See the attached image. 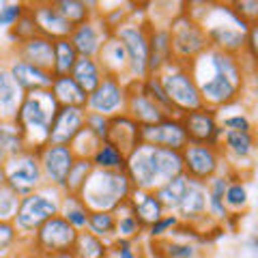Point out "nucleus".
I'll list each match as a JSON object with an SVG mask.
<instances>
[{
  "mask_svg": "<svg viewBox=\"0 0 258 258\" xmlns=\"http://www.w3.org/2000/svg\"><path fill=\"white\" fill-rule=\"evenodd\" d=\"M189 69L198 84L203 106L211 110H222L241 101L247 88V78H254L241 56L215 50L200 54L196 60L189 62Z\"/></svg>",
  "mask_w": 258,
  "mask_h": 258,
  "instance_id": "obj_1",
  "label": "nucleus"
},
{
  "mask_svg": "<svg viewBox=\"0 0 258 258\" xmlns=\"http://www.w3.org/2000/svg\"><path fill=\"white\" fill-rule=\"evenodd\" d=\"M125 174L132 181L134 189L155 191L161 183H166L176 174H183L181 153L157 149V147H151V144L140 142L127 155Z\"/></svg>",
  "mask_w": 258,
  "mask_h": 258,
  "instance_id": "obj_2",
  "label": "nucleus"
},
{
  "mask_svg": "<svg viewBox=\"0 0 258 258\" xmlns=\"http://www.w3.org/2000/svg\"><path fill=\"white\" fill-rule=\"evenodd\" d=\"M203 7L205 15H198L194 20H198V24L203 26L209 50L230 56H243L245 39L252 26L232 11L230 3H203Z\"/></svg>",
  "mask_w": 258,
  "mask_h": 258,
  "instance_id": "obj_3",
  "label": "nucleus"
},
{
  "mask_svg": "<svg viewBox=\"0 0 258 258\" xmlns=\"http://www.w3.org/2000/svg\"><path fill=\"white\" fill-rule=\"evenodd\" d=\"M56 110H58V103H56L50 91H37L24 95L13 123L18 125L20 134L24 136L26 149L39 151L47 144V134H50V125Z\"/></svg>",
  "mask_w": 258,
  "mask_h": 258,
  "instance_id": "obj_4",
  "label": "nucleus"
},
{
  "mask_svg": "<svg viewBox=\"0 0 258 258\" xmlns=\"http://www.w3.org/2000/svg\"><path fill=\"white\" fill-rule=\"evenodd\" d=\"M134 191L125 170H93L80 191V200L88 211H112L125 205Z\"/></svg>",
  "mask_w": 258,
  "mask_h": 258,
  "instance_id": "obj_5",
  "label": "nucleus"
},
{
  "mask_svg": "<svg viewBox=\"0 0 258 258\" xmlns=\"http://www.w3.org/2000/svg\"><path fill=\"white\" fill-rule=\"evenodd\" d=\"M60 196H62L60 189L52 187V185H43L37 191L20 198L18 211H15V217L11 224L15 226L22 241H30L39 226L47 222L50 217L58 215Z\"/></svg>",
  "mask_w": 258,
  "mask_h": 258,
  "instance_id": "obj_6",
  "label": "nucleus"
},
{
  "mask_svg": "<svg viewBox=\"0 0 258 258\" xmlns=\"http://www.w3.org/2000/svg\"><path fill=\"white\" fill-rule=\"evenodd\" d=\"M159 84L164 88L166 97L170 99L172 108L176 112V116H183L191 110L203 108V99H200L198 84L191 76L189 64L185 62H170L168 67L159 71Z\"/></svg>",
  "mask_w": 258,
  "mask_h": 258,
  "instance_id": "obj_7",
  "label": "nucleus"
},
{
  "mask_svg": "<svg viewBox=\"0 0 258 258\" xmlns=\"http://www.w3.org/2000/svg\"><path fill=\"white\" fill-rule=\"evenodd\" d=\"M168 32H170V43H172V56L176 62L189 64L196 60L200 54L209 50L207 35L198 20H194L187 13V9H181L174 18L168 22Z\"/></svg>",
  "mask_w": 258,
  "mask_h": 258,
  "instance_id": "obj_8",
  "label": "nucleus"
},
{
  "mask_svg": "<svg viewBox=\"0 0 258 258\" xmlns=\"http://www.w3.org/2000/svg\"><path fill=\"white\" fill-rule=\"evenodd\" d=\"M112 37L125 47L129 60V82L132 80H144L149 76V18L147 20H127L118 26Z\"/></svg>",
  "mask_w": 258,
  "mask_h": 258,
  "instance_id": "obj_9",
  "label": "nucleus"
},
{
  "mask_svg": "<svg viewBox=\"0 0 258 258\" xmlns=\"http://www.w3.org/2000/svg\"><path fill=\"white\" fill-rule=\"evenodd\" d=\"M5 174H7V187L13 189L20 198L43 187V172L39 164V155L32 149H24L18 155H13L5 161Z\"/></svg>",
  "mask_w": 258,
  "mask_h": 258,
  "instance_id": "obj_10",
  "label": "nucleus"
},
{
  "mask_svg": "<svg viewBox=\"0 0 258 258\" xmlns=\"http://www.w3.org/2000/svg\"><path fill=\"white\" fill-rule=\"evenodd\" d=\"M183 174L189 181L209 183L215 174L228 170L220 147H207V144H187L181 151Z\"/></svg>",
  "mask_w": 258,
  "mask_h": 258,
  "instance_id": "obj_11",
  "label": "nucleus"
},
{
  "mask_svg": "<svg viewBox=\"0 0 258 258\" xmlns=\"http://www.w3.org/2000/svg\"><path fill=\"white\" fill-rule=\"evenodd\" d=\"M78 239V230L69 222H64L60 215L50 217L37 228V232L30 239V245L37 254H58L71 252Z\"/></svg>",
  "mask_w": 258,
  "mask_h": 258,
  "instance_id": "obj_12",
  "label": "nucleus"
},
{
  "mask_svg": "<svg viewBox=\"0 0 258 258\" xmlns=\"http://www.w3.org/2000/svg\"><path fill=\"white\" fill-rule=\"evenodd\" d=\"M125 101H127V82L114 76H106L101 80V84L88 95L86 112L112 118L125 112Z\"/></svg>",
  "mask_w": 258,
  "mask_h": 258,
  "instance_id": "obj_13",
  "label": "nucleus"
},
{
  "mask_svg": "<svg viewBox=\"0 0 258 258\" xmlns=\"http://www.w3.org/2000/svg\"><path fill=\"white\" fill-rule=\"evenodd\" d=\"M181 125L187 136V144H207V147H220L224 129L217 120V110L198 108L181 116Z\"/></svg>",
  "mask_w": 258,
  "mask_h": 258,
  "instance_id": "obj_14",
  "label": "nucleus"
},
{
  "mask_svg": "<svg viewBox=\"0 0 258 258\" xmlns=\"http://www.w3.org/2000/svg\"><path fill=\"white\" fill-rule=\"evenodd\" d=\"M37 155H39V164H41L45 185H52V187L62 191L64 179H67L71 166L76 161L71 147H64V144H45V147L37 151Z\"/></svg>",
  "mask_w": 258,
  "mask_h": 258,
  "instance_id": "obj_15",
  "label": "nucleus"
},
{
  "mask_svg": "<svg viewBox=\"0 0 258 258\" xmlns=\"http://www.w3.org/2000/svg\"><path fill=\"white\" fill-rule=\"evenodd\" d=\"M112 37V32L103 24L101 15L95 13L91 20H86L84 24H80L71 30L69 43L74 45V50L78 52L80 58H97V54L103 47V43Z\"/></svg>",
  "mask_w": 258,
  "mask_h": 258,
  "instance_id": "obj_16",
  "label": "nucleus"
},
{
  "mask_svg": "<svg viewBox=\"0 0 258 258\" xmlns=\"http://www.w3.org/2000/svg\"><path fill=\"white\" fill-rule=\"evenodd\" d=\"M140 140L144 144H151V147L179 151V153L187 147V136H185V129L179 116H166L155 125L140 127Z\"/></svg>",
  "mask_w": 258,
  "mask_h": 258,
  "instance_id": "obj_17",
  "label": "nucleus"
},
{
  "mask_svg": "<svg viewBox=\"0 0 258 258\" xmlns=\"http://www.w3.org/2000/svg\"><path fill=\"white\" fill-rule=\"evenodd\" d=\"M28 15L35 22L37 35H41L50 41H58V39H69L74 26L56 11L52 0L45 3H28Z\"/></svg>",
  "mask_w": 258,
  "mask_h": 258,
  "instance_id": "obj_18",
  "label": "nucleus"
},
{
  "mask_svg": "<svg viewBox=\"0 0 258 258\" xmlns=\"http://www.w3.org/2000/svg\"><path fill=\"white\" fill-rule=\"evenodd\" d=\"M174 215L179 217V222L185 226H191L194 230H200L203 224L215 226L207 215V185L198 181L187 183V191L181 200L179 209L174 211Z\"/></svg>",
  "mask_w": 258,
  "mask_h": 258,
  "instance_id": "obj_19",
  "label": "nucleus"
},
{
  "mask_svg": "<svg viewBox=\"0 0 258 258\" xmlns=\"http://www.w3.org/2000/svg\"><path fill=\"white\" fill-rule=\"evenodd\" d=\"M125 114L129 118H134L140 127L155 125V123H159V120L166 118V112L144 95L142 86H140V80H132V82H127Z\"/></svg>",
  "mask_w": 258,
  "mask_h": 258,
  "instance_id": "obj_20",
  "label": "nucleus"
},
{
  "mask_svg": "<svg viewBox=\"0 0 258 258\" xmlns=\"http://www.w3.org/2000/svg\"><path fill=\"white\" fill-rule=\"evenodd\" d=\"M84 118H86V110L82 108L58 106L52 118L50 134H47V144H64V147H69L76 136L82 132Z\"/></svg>",
  "mask_w": 258,
  "mask_h": 258,
  "instance_id": "obj_21",
  "label": "nucleus"
},
{
  "mask_svg": "<svg viewBox=\"0 0 258 258\" xmlns=\"http://www.w3.org/2000/svg\"><path fill=\"white\" fill-rule=\"evenodd\" d=\"M5 67L9 69V74L13 78V82L20 86V91L26 93H37V91H50L52 86V74L35 67L26 60L15 58L13 54H9V60H5Z\"/></svg>",
  "mask_w": 258,
  "mask_h": 258,
  "instance_id": "obj_22",
  "label": "nucleus"
},
{
  "mask_svg": "<svg viewBox=\"0 0 258 258\" xmlns=\"http://www.w3.org/2000/svg\"><path fill=\"white\" fill-rule=\"evenodd\" d=\"M11 54L20 60H26L35 67L47 71L52 74V67H54V41L45 39L41 35H35L30 39H24L20 43H13L11 47Z\"/></svg>",
  "mask_w": 258,
  "mask_h": 258,
  "instance_id": "obj_23",
  "label": "nucleus"
},
{
  "mask_svg": "<svg viewBox=\"0 0 258 258\" xmlns=\"http://www.w3.org/2000/svg\"><path fill=\"white\" fill-rule=\"evenodd\" d=\"M170 62H174V56L168 26L149 22V76H159V71Z\"/></svg>",
  "mask_w": 258,
  "mask_h": 258,
  "instance_id": "obj_24",
  "label": "nucleus"
},
{
  "mask_svg": "<svg viewBox=\"0 0 258 258\" xmlns=\"http://www.w3.org/2000/svg\"><path fill=\"white\" fill-rule=\"evenodd\" d=\"M220 149L226 164L232 166L235 161H247L252 166L256 155V132H224Z\"/></svg>",
  "mask_w": 258,
  "mask_h": 258,
  "instance_id": "obj_25",
  "label": "nucleus"
},
{
  "mask_svg": "<svg viewBox=\"0 0 258 258\" xmlns=\"http://www.w3.org/2000/svg\"><path fill=\"white\" fill-rule=\"evenodd\" d=\"M106 142H110L112 147H116L118 151H123L125 155H129V153L142 142L140 140V125L136 123L134 118H129L125 112L118 116H112L110 125H108Z\"/></svg>",
  "mask_w": 258,
  "mask_h": 258,
  "instance_id": "obj_26",
  "label": "nucleus"
},
{
  "mask_svg": "<svg viewBox=\"0 0 258 258\" xmlns=\"http://www.w3.org/2000/svg\"><path fill=\"white\" fill-rule=\"evenodd\" d=\"M127 205H129V209H132V213L136 215V220L142 224L144 230L166 215L164 207H161V203L155 196V191L134 189L132 196H129V200H127Z\"/></svg>",
  "mask_w": 258,
  "mask_h": 258,
  "instance_id": "obj_27",
  "label": "nucleus"
},
{
  "mask_svg": "<svg viewBox=\"0 0 258 258\" xmlns=\"http://www.w3.org/2000/svg\"><path fill=\"white\" fill-rule=\"evenodd\" d=\"M97 62L101 64L103 74L106 76H114L118 80H123V82H129V60H127V52L125 47L120 45L114 37H110L103 47L97 54Z\"/></svg>",
  "mask_w": 258,
  "mask_h": 258,
  "instance_id": "obj_28",
  "label": "nucleus"
},
{
  "mask_svg": "<svg viewBox=\"0 0 258 258\" xmlns=\"http://www.w3.org/2000/svg\"><path fill=\"white\" fill-rule=\"evenodd\" d=\"M22 99H24V93L13 82L5 62H0V120H13L15 114H18Z\"/></svg>",
  "mask_w": 258,
  "mask_h": 258,
  "instance_id": "obj_29",
  "label": "nucleus"
},
{
  "mask_svg": "<svg viewBox=\"0 0 258 258\" xmlns=\"http://www.w3.org/2000/svg\"><path fill=\"white\" fill-rule=\"evenodd\" d=\"M50 93L56 99L58 106H67V108H82L86 110V99L88 95L80 88L71 76H60V78H52V86Z\"/></svg>",
  "mask_w": 258,
  "mask_h": 258,
  "instance_id": "obj_30",
  "label": "nucleus"
},
{
  "mask_svg": "<svg viewBox=\"0 0 258 258\" xmlns=\"http://www.w3.org/2000/svg\"><path fill=\"white\" fill-rule=\"evenodd\" d=\"M52 5L74 28L99 13V3H91V0H52Z\"/></svg>",
  "mask_w": 258,
  "mask_h": 258,
  "instance_id": "obj_31",
  "label": "nucleus"
},
{
  "mask_svg": "<svg viewBox=\"0 0 258 258\" xmlns=\"http://www.w3.org/2000/svg\"><path fill=\"white\" fill-rule=\"evenodd\" d=\"M224 205H226V209H228V213L235 215V217H241V213L247 211L249 189H247V183L243 179V174L230 172L228 187H226V191H224Z\"/></svg>",
  "mask_w": 258,
  "mask_h": 258,
  "instance_id": "obj_32",
  "label": "nucleus"
},
{
  "mask_svg": "<svg viewBox=\"0 0 258 258\" xmlns=\"http://www.w3.org/2000/svg\"><path fill=\"white\" fill-rule=\"evenodd\" d=\"M71 78L74 82L82 88L86 95H91L97 86L101 84V80L106 78L101 64L97 62V58H78L74 71H71Z\"/></svg>",
  "mask_w": 258,
  "mask_h": 258,
  "instance_id": "obj_33",
  "label": "nucleus"
},
{
  "mask_svg": "<svg viewBox=\"0 0 258 258\" xmlns=\"http://www.w3.org/2000/svg\"><path fill=\"white\" fill-rule=\"evenodd\" d=\"M187 183H189V179L185 174H176L172 179H168L166 183H161L155 189V196L166 213H174L176 209H179L185 191H187Z\"/></svg>",
  "mask_w": 258,
  "mask_h": 258,
  "instance_id": "obj_34",
  "label": "nucleus"
},
{
  "mask_svg": "<svg viewBox=\"0 0 258 258\" xmlns=\"http://www.w3.org/2000/svg\"><path fill=\"white\" fill-rule=\"evenodd\" d=\"M58 215L62 217L64 222H69V226H74L78 232H82V230H86L91 211H88V207L80 200V196H74V194H62Z\"/></svg>",
  "mask_w": 258,
  "mask_h": 258,
  "instance_id": "obj_35",
  "label": "nucleus"
},
{
  "mask_svg": "<svg viewBox=\"0 0 258 258\" xmlns=\"http://www.w3.org/2000/svg\"><path fill=\"white\" fill-rule=\"evenodd\" d=\"M26 149L24 136L13 120H0V164Z\"/></svg>",
  "mask_w": 258,
  "mask_h": 258,
  "instance_id": "obj_36",
  "label": "nucleus"
},
{
  "mask_svg": "<svg viewBox=\"0 0 258 258\" xmlns=\"http://www.w3.org/2000/svg\"><path fill=\"white\" fill-rule=\"evenodd\" d=\"M125 161H127L125 153L118 151L116 147H112L106 140L97 147V151L91 157V164L95 170H125Z\"/></svg>",
  "mask_w": 258,
  "mask_h": 258,
  "instance_id": "obj_37",
  "label": "nucleus"
},
{
  "mask_svg": "<svg viewBox=\"0 0 258 258\" xmlns=\"http://www.w3.org/2000/svg\"><path fill=\"white\" fill-rule=\"evenodd\" d=\"M71 252L76 258H110V243L91 235L88 230H82L78 232L76 245Z\"/></svg>",
  "mask_w": 258,
  "mask_h": 258,
  "instance_id": "obj_38",
  "label": "nucleus"
},
{
  "mask_svg": "<svg viewBox=\"0 0 258 258\" xmlns=\"http://www.w3.org/2000/svg\"><path fill=\"white\" fill-rule=\"evenodd\" d=\"M157 249L159 258H198L200 247L191 241H183V239H161V241H151Z\"/></svg>",
  "mask_w": 258,
  "mask_h": 258,
  "instance_id": "obj_39",
  "label": "nucleus"
},
{
  "mask_svg": "<svg viewBox=\"0 0 258 258\" xmlns=\"http://www.w3.org/2000/svg\"><path fill=\"white\" fill-rule=\"evenodd\" d=\"M114 217H116V239H123V241H140L142 239L144 228H142V224L136 220V215L132 213V209H129L127 203L116 209Z\"/></svg>",
  "mask_w": 258,
  "mask_h": 258,
  "instance_id": "obj_40",
  "label": "nucleus"
},
{
  "mask_svg": "<svg viewBox=\"0 0 258 258\" xmlns=\"http://www.w3.org/2000/svg\"><path fill=\"white\" fill-rule=\"evenodd\" d=\"M78 52L74 50V45L69 43V39H58L54 41V67H52V78L60 76H71L76 62H78Z\"/></svg>",
  "mask_w": 258,
  "mask_h": 258,
  "instance_id": "obj_41",
  "label": "nucleus"
},
{
  "mask_svg": "<svg viewBox=\"0 0 258 258\" xmlns=\"http://www.w3.org/2000/svg\"><path fill=\"white\" fill-rule=\"evenodd\" d=\"M86 230L91 235L99 237L106 243H112L116 239V217L112 211H91L88 215Z\"/></svg>",
  "mask_w": 258,
  "mask_h": 258,
  "instance_id": "obj_42",
  "label": "nucleus"
},
{
  "mask_svg": "<svg viewBox=\"0 0 258 258\" xmlns=\"http://www.w3.org/2000/svg\"><path fill=\"white\" fill-rule=\"evenodd\" d=\"M217 120L224 132H256L252 116L245 110H235V106L217 110Z\"/></svg>",
  "mask_w": 258,
  "mask_h": 258,
  "instance_id": "obj_43",
  "label": "nucleus"
},
{
  "mask_svg": "<svg viewBox=\"0 0 258 258\" xmlns=\"http://www.w3.org/2000/svg\"><path fill=\"white\" fill-rule=\"evenodd\" d=\"M95 170L91 159H78L74 161V166H71V170L67 174V179H64V185H62V194H74V196H80V191H82L84 183L88 181V176L91 172Z\"/></svg>",
  "mask_w": 258,
  "mask_h": 258,
  "instance_id": "obj_44",
  "label": "nucleus"
},
{
  "mask_svg": "<svg viewBox=\"0 0 258 258\" xmlns=\"http://www.w3.org/2000/svg\"><path fill=\"white\" fill-rule=\"evenodd\" d=\"M140 86H142L144 95H147L153 103H157V106L166 112V116H176V112H174V108H172L170 99L166 97L164 88H161L157 76H147L144 80H140Z\"/></svg>",
  "mask_w": 258,
  "mask_h": 258,
  "instance_id": "obj_45",
  "label": "nucleus"
},
{
  "mask_svg": "<svg viewBox=\"0 0 258 258\" xmlns=\"http://www.w3.org/2000/svg\"><path fill=\"white\" fill-rule=\"evenodd\" d=\"M99 144H101V140L95 138V136L88 132V129L82 127V132L76 136L74 142H71L69 147H71V151H74V155H76L78 159H91L93 153L97 151V147H99Z\"/></svg>",
  "mask_w": 258,
  "mask_h": 258,
  "instance_id": "obj_46",
  "label": "nucleus"
},
{
  "mask_svg": "<svg viewBox=\"0 0 258 258\" xmlns=\"http://www.w3.org/2000/svg\"><path fill=\"white\" fill-rule=\"evenodd\" d=\"M179 217H176L174 213H166L161 220H157L155 224H151L147 230V235L151 241H161V239H168V237H172V232L179 228Z\"/></svg>",
  "mask_w": 258,
  "mask_h": 258,
  "instance_id": "obj_47",
  "label": "nucleus"
},
{
  "mask_svg": "<svg viewBox=\"0 0 258 258\" xmlns=\"http://www.w3.org/2000/svg\"><path fill=\"white\" fill-rule=\"evenodd\" d=\"M22 243V239L11 222H0V258L15 256V249Z\"/></svg>",
  "mask_w": 258,
  "mask_h": 258,
  "instance_id": "obj_48",
  "label": "nucleus"
},
{
  "mask_svg": "<svg viewBox=\"0 0 258 258\" xmlns=\"http://www.w3.org/2000/svg\"><path fill=\"white\" fill-rule=\"evenodd\" d=\"M28 3H3L0 5V28H13L22 15H26Z\"/></svg>",
  "mask_w": 258,
  "mask_h": 258,
  "instance_id": "obj_49",
  "label": "nucleus"
},
{
  "mask_svg": "<svg viewBox=\"0 0 258 258\" xmlns=\"http://www.w3.org/2000/svg\"><path fill=\"white\" fill-rule=\"evenodd\" d=\"M18 205H20V196L15 194L13 189L0 187V222H13L15 211H18Z\"/></svg>",
  "mask_w": 258,
  "mask_h": 258,
  "instance_id": "obj_50",
  "label": "nucleus"
},
{
  "mask_svg": "<svg viewBox=\"0 0 258 258\" xmlns=\"http://www.w3.org/2000/svg\"><path fill=\"white\" fill-rule=\"evenodd\" d=\"M110 258H142L140 241L114 239L110 243Z\"/></svg>",
  "mask_w": 258,
  "mask_h": 258,
  "instance_id": "obj_51",
  "label": "nucleus"
},
{
  "mask_svg": "<svg viewBox=\"0 0 258 258\" xmlns=\"http://www.w3.org/2000/svg\"><path fill=\"white\" fill-rule=\"evenodd\" d=\"M35 35H37V28H35V22H32L28 11H26V15H22L18 20V24H15L13 28H9V37H11L13 43H20L24 39H30Z\"/></svg>",
  "mask_w": 258,
  "mask_h": 258,
  "instance_id": "obj_52",
  "label": "nucleus"
},
{
  "mask_svg": "<svg viewBox=\"0 0 258 258\" xmlns=\"http://www.w3.org/2000/svg\"><path fill=\"white\" fill-rule=\"evenodd\" d=\"M108 125H110V118L101 116V114H93V112H86V118H84V129H88L95 138H99L101 142L106 140L108 136Z\"/></svg>",
  "mask_w": 258,
  "mask_h": 258,
  "instance_id": "obj_53",
  "label": "nucleus"
},
{
  "mask_svg": "<svg viewBox=\"0 0 258 258\" xmlns=\"http://www.w3.org/2000/svg\"><path fill=\"white\" fill-rule=\"evenodd\" d=\"M230 7L245 24L256 26V18H258V3L256 0H239V3H230Z\"/></svg>",
  "mask_w": 258,
  "mask_h": 258,
  "instance_id": "obj_54",
  "label": "nucleus"
},
{
  "mask_svg": "<svg viewBox=\"0 0 258 258\" xmlns=\"http://www.w3.org/2000/svg\"><path fill=\"white\" fill-rule=\"evenodd\" d=\"M37 258H76L74 252H58V254H37Z\"/></svg>",
  "mask_w": 258,
  "mask_h": 258,
  "instance_id": "obj_55",
  "label": "nucleus"
},
{
  "mask_svg": "<svg viewBox=\"0 0 258 258\" xmlns=\"http://www.w3.org/2000/svg\"><path fill=\"white\" fill-rule=\"evenodd\" d=\"M7 185V174H5V164H0V187Z\"/></svg>",
  "mask_w": 258,
  "mask_h": 258,
  "instance_id": "obj_56",
  "label": "nucleus"
}]
</instances>
